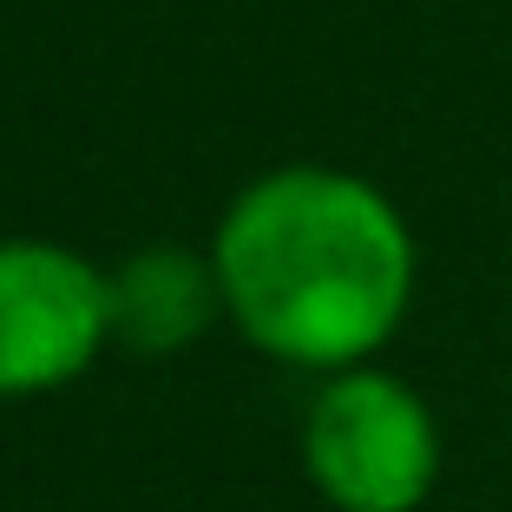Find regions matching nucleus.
Wrapping results in <instances>:
<instances>
[{"label":"nucleus","mask_w":512,"mask_h":512,"mask_svg":"<svg viewBox=\"0 0 512 512\" xmlns=\"http://www.w3.org/2000/svg\"><path fill=\"white\" fill-rule=\"evenodd\" d=\"M211 263L243 342L316 375L375 362L414 302L407 217L381 184L335 165H276L243 184Z\"/></svg>","instance_id":"f257e3e1"},{"label":"nucleus","mask_w":512,"mask_h":512,"mask_svg":"<svg viewBox=\"0 0 512 512\" xmlns=\"http://www.w3.org/2000/svg\"><path fill=\"white\" fill-rule=\"evenodd\" d=\"M302 473L335 512H421L440 480L434 407L375 362L322 375L302 414Z\"/></svg>","instance_id":"f03ea898"},{"label":"nucleus","mask_w":512,"mask_h":512,"mask_svg":"<svg viewBox=\"0 0 512 512\" xmlns=\"http://www.w3.org/2000/svg\"><path fill=\"white\" fill-rule=\"evenodd\" d=\"M112 342V276L46 237H0V394H53Z\"/></svg>","instance_id":"7ed1b4c3"},{"label":"nucleus","mask_w":512,"mask_h":512,"mask_svg":"<svg viewBox=\"0 0 512 512\" xmlns=\"http://www.w3.org/2000/svg\"><path fill=\"white\" fill-rule=\"evenodd\" d=\"M224 316V283L211 256L184 243H145L112 270V342L132 355H178Z\"/></svg>","instance_id":"20e7f679"}]
</instances>
